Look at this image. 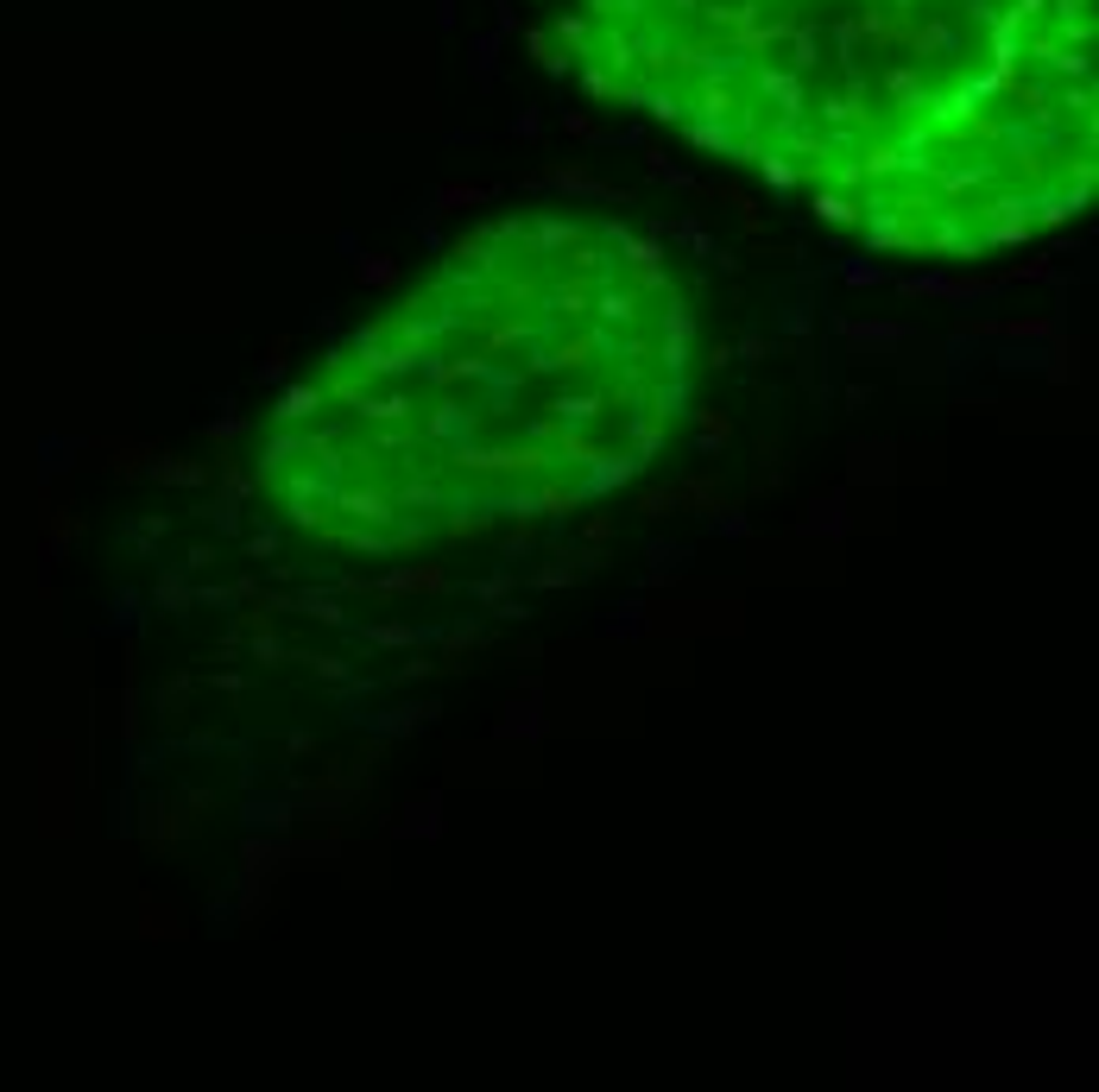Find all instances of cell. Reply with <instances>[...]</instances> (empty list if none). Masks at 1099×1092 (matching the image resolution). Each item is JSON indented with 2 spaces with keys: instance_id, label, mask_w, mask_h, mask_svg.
I'll return each mask as SVG.
<instances>
[{
  "instance_id": "obj_1",
  "label": "cell",
  "mask_w": 1099,
  "mask_h": 1092,
  "mask_svg": "<svg viewBox=\"0 0 1099 1092\" xmlns=\"http://www.w3.org/2000/svg\"><path fill=\"white\" fill-rule=\"evenodd\" d=\"M582 76L891 253L979 259L1093 189V0H569Z\"/></svg>"
},
{
  "instance_id": "obj_2",
  "label": "cell",
  "mask_w": 1099,
  "mask_h": 1092,
  "mask_svg": "<svg viewBox=\"0 0 1099 1092\" xmlns=\"http://www.w3.org/2000/svg\"><path fill=\"white\" fill-rule=\"evenodd\" d=\"M689 341L651 240L600 215H506L278 404L259 474L336 549L563 518L657 455Z\"/></svg>"
}]
</instances>
